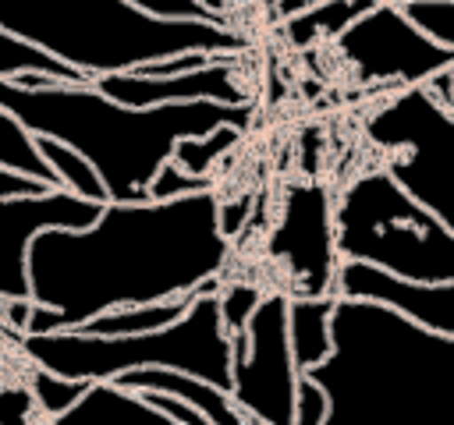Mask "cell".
I'll return each mask as SVG.
<instances>
[{"label":"cell","mask_w":454,"mask_h":425,"mask_svg":"<svg viewBox=\"0 0 454 425\" xmlns=\"http://www.w3.org/2000/svg\"><path fill=\"white\" fill-rule=\"evenodd\" d=\"M231 241L220 230V195L177 202H110L85 230H46L28 251L32 301L53 308L64 329L135 305L199 294L220 280Z\"/></svg>","instance_id":"6da1fadb"},{"label":"cell","mask_w":454,"mask_h":425,"mask_svg":"<svg viewBox=\"0 0 454 425\" xmlns=\"http://www.w3.org/2000/svg\"><path fill=\"white\" fill-rule=\"evenodd\" d=\"M0 106H7L32 135L82 152L103 177L110 202H149V184L184 138L216 128L248 131L255 113V103H170L135 110L103 96L96 85L21 89L4 78Z\"/></svg>","instance_id":"7a4b0ae2"},{"label":"cell","mask_w":454,"mask_h":425,"mask_svg":"<svg viewBox=\"0 0 454 425\" xmlns=\"http://www.w3.org/2000/svg\"><path fill=\"white\" fill-rule=\"evenodd\" d=\"M309 375L330 397L326 425H454V336L387 305L340 298L333 354Z\"/></svg>","instance_id":"3957f363"},{"label":"cell","mask_w":454,"mask_h":425,"mask_svg":"<svg viewBox=\"0 0 454 425\" xmlns=\"http://www.w3.org/2000/svg\"><path fill=\"white\" fill-rule=\"evenodd\" d=\"M0 28L82 71L89 81L184 53L234 57L245 50L231 25L160 21L128 0H0Z\"/></svg>","instance_id":"277c9868"},{"label":"cell","mask_w":454,"mask_h":425,"mask_svg":"<svg viewBox=\"0 0 454 425\" xmlns=\"http://www.w3.org/2000/svg\"><path fill=\"white\" fill-rule=\"evenodd\" d=\"M25 354L35 368L82 382H117L142 368H174L199 375L231 393L234 347L223 329L220 294H199L188 315L160 333L142 336H85L78 329L25 336Z\"/></svg>","instance_id":"5b68a950"},{"label":"cell","mask_w":454,"mask_h":425,"mask_svg":"<svg viewBox=\"0 0 454 425\" xmlns=\"http://www.w3.org/2000/svg\"><path fill=\"white\" fill-rule=\"evenodd\" d=\"M337 248L411 283H454V230L419 205L383 166L358 174L337 195Z\"/></svg>","instance_id":"8992f818"},{"label":"cell","mask_w":454,"mask_h":425,"mask_svg":"<svg viewBox=\"0 0 454 425\" xmlns=\"http://www.w3.org/2000/svg\"><path fill=\"white\" fill-rule=\"evenodd\" d=\"M365 135L380 166L454 230V110L429 89H401L365 117Z\"/></svg>","instance_id":"52a82bcc"},{"label":"cell","mask_w":454,"mask_h":425,"mask_svg":"<svg viewBox=\"0 0 454 425\" xmlns=\"http://www.w3.org/2000/svg\"><path fill=\"white\" fill-rule=\"evenodd\" d=\"M287 305L284 290H270L255 308L245 333L231 336L234 347V404L266 425H294V397L301 372L291 354L287 336Z\"/></svg>","instance_id":"ba28073f"},{"label":"cell","mask_w":454,"mask_h":425,"mask_svg":"<svg viewBox=\"0 0 454 425\" xmlns=\"http://www.w3.org/2000/svg\"><path fill=\"white\" fill-rule=\"evenodd\" d=\"M358 81L383 85L390 92L426 89L454 67V50L433 42L401 4H380L362 21H355L337 42Z\"/></svg>","instance_id":"9c48e42d"},{"label":"cell","mask_w":454,"mask_h":425,"mask_svg":"<svg viewBox=\"0 0 454 425\" xmlns=\"http://www.w3.org/2000/svg\"><path fill=\"white\" fill-rule=\"evenodd\" d=\"M270 255L291 276L287 298H337V198L319 181L291 184L270 234Z\"/></svg>","instance_id":"30bf717a"},{"label":"cell","mask_w":454,"mask_h":425,"mask_svg":"<svg viewBox=\"0 0 454 425\" xmlns=\"http://www.w3.org/2000/svg\"><path fill=\"white\" fill-rule=\"evenodd\" d=\"M106 205L85 202L64 188L46 195L0 198V298L32 301L28 251L46 230H85L103 216Z\"/></svg>","instance_id":"8fae6325"},{"label":"cell","mask_w":454,"mask_h":425,"mask_svg":"<svg viewBox=\"0 0 454 425\" xmlns=\"http://www.w3.org/2000/svg\"><path fill=\"white\" fill-rule=\"evenodd\" d=\"M103 96L135 106V110H153V106H170V103H252L234 57H220L216 64L177 74V78H142L138 71L128 74H106L92 81Z\"/></svg>","instance_id":"7c38bea8"},{"label":"cell","mask_w":454,"mask_h":425,"mask_svg":"<svg viewBox=\"0 0 454 425\" xmlns=\"http://www.w3.org/2000/svg\"><path fill=\"white\" fill-rule=\"evenodd\" d=\"M337 298L376 301L429 333L454 336V283H411L362 262H340Z\"/></svg>","instance_id":"4fadbf2b"},{"label":"cell","mask_w":454,"mask_h":425,"mask_svg":"<svg viewBox=\"0 0 454 425\" xmlns=\"http://www.w3.org/2000/svg\"><path fill=\"white\" fill-rule=\"evenodd\" d=\"M117 386L135 390V393H167L177 397L192 407H199L213 425H248L252 418L234 404V397L199 375L188 372H174V368H142V372H128L117 379Z\"/></svg>","instance_id":"5bb4252c"},{"label":"cell","mask_w":454,"mask_h":425,"mask_svg":"<svg viewBox=\"0 0 454 425\" xmlns=\"http://www.w3.org/2000/svg\"><path fill=\"white\" fill-rule=\"evenodd\" d=\"M53 425H177L160 407H153L142 393L124 390L117 382H92L89 393Z\"/></svg>","instance_id":"9a60e30c"},{"label":"cell","mask_w":454,"mask_h":425,"mask_svg":"<svg viewBox=\"0 0 454 425\" xmlns=\"http://www.w3.org/2000/svg\"><path fill=\"white\" fill-rule=\"evenodd\" d=\"M337 301L340 298H291L287 305V336H291V354L301 375H309L333 354Z\"/></svg>","instance_id":"2e32d148"},{"label":"cell","mask_w":454,"mask_h":425,"mask_svg":"<svg viewBox=\"0 0 454 425\" xmlns=\"http://www.w3.org/2000/svg\"><path fill=\"white\" fill-rule=\"evenodd\" d=\"M372 7H380V0H323L294 18H284V35L298 50L316 46V42H337Z\"/></svg>","instance_id":"e0dca14e"},{"label":"cell","mask_w":454,"mask_h":425,"mask_svg":"<svg viewBox=\"0 0 454 425\" xmlns=\"http://www.w3.org/2000/svg\"><path fill=\"white\" fill-rule=\"evenodd\" d=\"M199 294H181L170 301H156V305H135V308H117L106 312L92 322H85L78 333L85 336H142V333H160L174 322H181L188 315V308L195 305Z\"/></svg>","instance_id":"ac0fdd59"},{"label":"cell","mask_w":454,"mask_h":425,"mask_svg":"<svg viewBox=\"0 0 454 425\" xmlns=\"http://www.w3.org/2000/svg\"><path fill=\"white\" fill-rule=\"evenodd\" d=\"M0 166H4V170H14V174H21V177H32V181H43V184L57 188V174H53L50 163L43 159L39 138H35L7 106H0Z\"/></svg>","instance_id":"d6986e66"},{"label":"cell","mask_w":454,"mask_h":425,"mask_svg":"<svg viewBox=\"0 0 454 425\" xmlns=\"http://www.w3.org/2000/svg\"><path fill=\"white\" fill-rule=\"evenodd\" d=\"M21 74H50V78H57L64 85H92L82 71L60 64L57 57L43 53L39 46H32V42L11 35L7 28H0V78L4 81H18Z\"/></svg>","instance_id":"ffe728a7"},{"label":"cell","mask_w":454,"mask_h":425,"mask_svg":"<svg viewBox=\"0 0 454 425\" xmlns=\"http://www.w3.org/2000/svg\"><path fill=\"white\" fill-rule=\"evenodd\" d=\"M35 138H39V135H35ZM39 152H43V159L50 163V170L57 174V188H64V191H71V195H78V198H85V202L110 205V191H106L103 177L96 174V166H92L82 152H74V149L53 142V138H39Z\"/></svg>","instance_id":"44dd1931"},{"label":"cell","mask_w":454,"mask_h":425,"mask_svg":"<svg viewBox=\"0 0 454 425\" xmlns=\"http://www.w3.org/2000/svg\"><path fill=\"white\" fill-rule=\"evenodd\" d=\"M241 135L238 128H216L209 135H199V138H184L177 149H174V163L195 177H213V166L241 145Z\"/></svg>","instance_id":"7402d4cb"},{"label":"cell","mask_w":454,"mask_h":425,"mask_svg":"<svg viewBox=\"0 0 454 425\" xmlns=\"http://www.w3.org/2000/svg\"><path fill=\"white\" fill-rule=\"evenodd\" d=\"M89 386H92V382L64 379V375H53V372H46V368H35V375H32V397H35V404H39L50 418L67 414V411L89 393Z\"/></svg>","instance_id":"603a6c76"},{"label":"cell","mask_w":454,"mask_h":425,"mask_svg":"<svg viewBox=\"0 0 454 425\" xmlns=\"http://www.w3.org/2000/svg\"><path fill=\"white\" fill-rule=\"evenodd\" d=\"M262 298H266V294H262L255 283H223V290H220L223 329H227L231 336L245 333L248 322H252V315H255V308L262 305Z\"/></svg>","instance_id":"cb8c5ba5"},{"label":"cell","mask_w":454,"mask_h":425,"mask_svg":"<svg viewBox=\"0 0 454 425\" xmlns=\"http://www.w3.org/2000/svg\"><path fill=\"white\" fill-rule=\"evenodd\" d=\"M206 191H216L213 177H195L170 159L149 184V202H177V198H192V195H206Z\"/></svg>","instance_id":"d4e9b609"},{"label":"cell","mask_w":454,"mask_h":425,"mask_svg":"<svg viewBox=\"0 0 454 425\" xmlns=\"http://www.w3.org/2000/svg\"><path fill=\"white\" fill-rule=\"evenodd\" d=\"M408 18L443 50H454V0H422V4H401Z\"/></svg>","instance_id":"484cf974"},{"label":"cell","mask_w":454,"mask_h":425,"mask_svg":"<svg viewBox=\"0 0 454 425\" xmlns=\"http://www.w3.org/2000/svg\"><path fill=\"white\" fill-rule=\"evenodd\" d=\"M128 4H135L142 14L160 18V21H213V25H227V18L213 14L199 0H128Z\"/></svg>","instance_id":"4316f807"},{"label":"cell","mask_w":454,"mask_h":425,"mask_svg":"<svg viewBox=\"0 0 454 425\" xmlns=\"http://www.w3.org/2000/svg\"><path fill=\"white\" fill-rule=\"evenodd\" d=\"M326 421H330V397H326V390L312 375H301L298 397H294V425H326Z\"/></svg>","instance_id":"83f0119b"},{"label":"cell","mask_w":454,"mask_h":425,"mask_svg":"<svg viewBox=\"0 0 454 425\" xmlns=\"http://www.w3.org/2000/svg\"><path fill=\"white\" fill-rule=\"evenodd\" d=\"M223 53H184V57H174V60H163V64H149L142 67L138 74L142 78H177V74H192V71H202L209 64H216Z\"/></svg>","instance_id":"f1b7e54d"},{"label":"cell","mask_w":454,"mask_h":425,"mask_svg":"<svg viewBox=\"0 0 454 425\" xmlns=\"http://www.w3.org/2000/svg\"><path fill=\"white\" fill-rule=\"evenodd\" d=\"M53 191L50 184L43 181H32V177H21L14 170H4L0 166V198H21V195H46Z\"/></svg>","instance_id":"f546056e"},{"label":"cell","mask_w":454,"mask_h":425,"mask_svg":"<svg viewBox=\"0 0 454 425\" xmlns=\"http://www.w3.org/2000/svg\"><path fill=\"white\" fill-rule=\"evenodd\" d=\"M248 209H252L248 198H234V202H223V198H220V230H223L227 241H234V237L241 234V227H245V220H248Z\"/></svg>","instance_id":"4dcf8cb0"},{"label":"cell","mask_w":454,"mask_h":425,"mask_svg":"<svg viewBox=\"0 0 454 425\" xmlns=\"http://www.w3.org/2000/svg\"><path fill=\"white\" fill-rule=\"evenodd\" d=\"M7 315H11V322L25 333V329H28V315H32V301H7Z\"/></svg>","instance_id":"1f68e13d"},{"label":"cell","mask_w":454,"mask_h":425,"mask_svg":"<svg viewBox=\"0 0 454 425\" xmlns=\"http://www.w3.org/2000/svg\"><path fill=\"white\" fill-rule=\"evenodd\" d=\"M316 4H323V0H277V7H280L284 18H294V14H301V11L316 7Z\"/></svg>","instance_id":"d6a6232c"},{"label":"cell","mask_w":454,"mask_h":425,"mask_svg":"<svg viewBox=\"0 0 454 425\" xmlns=\"http://www.w3.org/2000/svg\"><path fill=\"white\" fill-rule=\"evenodd\" d=\"M199 4H206V7L213 11V14H220V18H227V14H223V11H227V0H199Z\"/></svg>","instance_id":"836d02e7"},{"label":"cell","mask_w":454,"mask_h":425,"mask_svg":"<svg viewBox=\"0 0 454 425\" xmlns=\"http://www.w3.org/2000/svg\"><path fill=\"white\" fill-rule=\"evenodd\" d=\"M397 4H422V0H397Z\"/></svg>","instance_id":"e575fe53"},{"label":"cell","mask_w":454,"mask_h":425,"mask_svg":"<svg viewBox=\"0 0 454 425\" xmlns=\"http://www.w3.org/2000/svg\"><path fill=\"white\" fill-rule=\"evenodd\" d=\"M248 425H266V421H255V418H252V421H248Z\"/></svg>","instance_id":"d590c367"},{"label":"cell","mask_w":454,"mask_h":425,"mask_svg":"<svg viewBox=\"0 0 454 425\" xmlns=\"http://www.w3.org/2000/svg\"><path fill=\"white\" fill-rule=\"evenodd\" d=\"M450 78H454V67H450Z\"/></svg>","instance_id":"8d00e7d4"}]
</instances>
